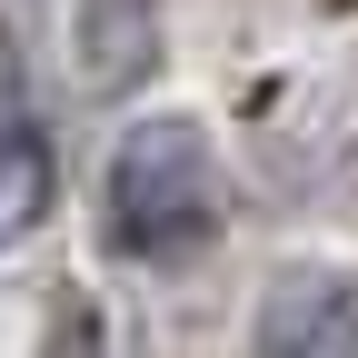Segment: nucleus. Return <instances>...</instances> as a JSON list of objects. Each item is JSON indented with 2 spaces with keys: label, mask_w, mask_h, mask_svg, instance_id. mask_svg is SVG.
<instances>
[{
  "label": "nucleus",
  "mask_w": 358,
  "mask_h": 358,
  "mask_svg": "<svg viewBox=\"0 0 358 358\" xmlns=\"http://www.w3.org/2000/svg\"><path fill=\"white\" fill-rule=\"evenodd\" d=\"M100 239L140 268H169L219 239V150L199 120L179 110H150L110 140V169H100Z\"/></svg>",
  "instance_id": "f257e3e1"
},
{
  "label": "nucleus",
  "mask_w": 358,
  "mask_h": 358,
  "mask_svg": "<svg viewBox=\"0 0 358 358\" xmlns=\"http://www.w3.org/2000/svg\"><path fill=\"white\" fill-rule=\"evenodd\" d=\"M259 348H358V268H279L259 299Z\"/></svg>",
  "instance_id": "f03ea898"
},
{
  "label": "nucleus",
  "mask_w": 358,
  "mask_h": 358,
  "mask_svg": "<svg viewBox=\"0 0 358 358\" xmlns=\"http://www.w3.org/2000/svg\"><path fill=\"white\" fill-rule=\"evenodd\" d=\"M150 40H159V0H80L70 10V50L90 90H120L150 70Z\"/></svg>",
  "instance_id": "20e7f679"
},
{
  "label": "nucleus",
  "mask_w": 358,
  "mask_h": 358,
  "mask_svg": "<svg viewBox=\"0 0 358 358\" xmlns=\"http://www.w3.org/2000/svg\"><path fill=\"white\" fill-rule=\"evenodd\" d=\"M50 140H40V120L20 100V80L0 70V249H20L40 219H50Z\"/></svg>",
  "instance_id": "7ed1b4c3"
}]
</instances>
